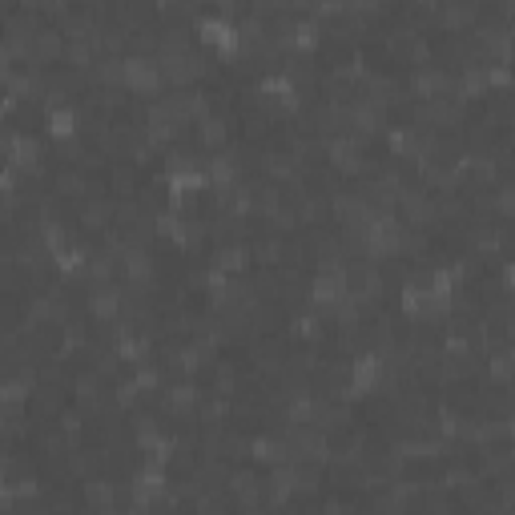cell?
<instances>
[{"mask_svg": "<svg viewBox=\"0 0 515 515\" xmlns=\"http://www.w3.org/2000/svg\"><path fill=\"white\" fill-rule=\"evenodd\" d=\"M121 77H125L137 93H153V89L162 85L157 61H149V57H129V61H121Z\"/></svg>", "mask_w": 515, "mask_h": 515, "instance_id": "obj_1", "label": "cell"}, {"mask_svg": "<svg viewBox=\"0 0 515 515\" xmlns=\"http://www.w3.org/2000/svg\"><path fill=\"white\" fill-rule=\"evenodd\" d=\"M32 157H37V141L12 137V162H17V165H32Z\"/></svg>", "mask_w": 515, "mask_h": 515, "instance_id": "obj_2", "label": "cell"}, {"mask_svg": "<svg viewBox=\"0 0 515 515\" xmlns=\"http://www.w3.org/2000/svg\"><path fill=\"white\" fill-rule=\"evenodd\" d=\"M48 125H52L57 137H65V133H72V113H69V109H57V113L48 117Z\"/></svg>", "mask_w": 515, "mask_h": 515, "instance_id": "obj_3", "label": "cell"}, {"mask_svg": "<svg viewBox=\"0 0 515 515\" xmlns=\"http://www.w3.org/2000/svg\"><path fill=\"white\" fill-rule=\"evenodd\" d=\"M202 137L210 141V145H213V141H222V137H226V125H222L217 117H210V121H206V129H202Z\"/></svg>", "mask_w": 515, "mask_h": 515, "instance_id": "obj_4", "label": "cell"}]
</instances>
